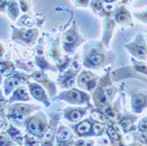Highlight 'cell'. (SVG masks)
I'll list each match as a JSON object with an SVG mask.
<instances>
[{
  "label": "cell",
  "mask_w": 147,
  "mask_h": 146,
  "mask_svg": "<svg viewBox=\"0 0 147 146\" xmlns=\"http://www.w3.org/2000/svg\"><path fill=\"white\" fill-rule=\"evenodd\" d=\"M90 129H91L90 123L87 122H82V123L78 127V133L82 135V134H85V133H86V132H88Z\"/></svg>",
  "instance_id": "1"
},
{
  "label": "cell",
  "mask_w": 147,
  "mask_h": 146,
  "mask_svg": "<svg viewBox=\"0 0 147 146\" xmlns=\"http://www.w3.org/2000/svg\"><path fill=\"white\" fill-rule=\"evenodd\" d=\"M69 137H70L69 131L66 129H62L61 130L59 131V133H58L57 139L59 141H65L69 138Z\"/></svg>",
  "instance_id": "2"
},
{
  "label": "cell",
  "mask_w": 147,
  "mask_h": 146,
  "mask_svg": "<svg viewBox=\"0 0 147 146\" xmlns=\"http://www.w3.org/2000/svg\"><path fill=\"white\" fill-rule=\"evenodd\" d=\"M68 96H69L70 99H71V101H73V102H78V101L81 100V96H80V94L78 93V92H76V91H71V92H70L69 93H68Z\"/></svg>",
  "instance_id": "3"
},
{
  "label": "cell",
  "mask_w": 147,
  "mask_h": 146,
  "mask_svg": "<svg viewBox=\"0 0 147 146\" xmlns=\"http://www.w3.org/2000/svg\"><path fill=\"white\" fill-rule=\"evenodd\" d=\"M28 129H29L32 132L37 133V132L40 131V125L37 122H35V121H31V122L28 123Z\"/></svg>",
  "instance_id": "4"
},
{
  "label": "cell",
  "mask_w": 147,
  "mask_h": 146,
  "mask_svg": "<svg viewBox=\"0 0 147 146\" xmlns=\"http://www.w3.org/2000/svg\"><path fill=\"white\" fill-rule=\"evenodd\" d=\"M32 93H33V95L35 98L40 99L41 96H43V91H42V89L40 88V87H35V88H34L32 90Z\"/></svg>",
  "instance_id": "5"
},
{
  "label": "cell",
  "mask_w": 147,
  "mask_h": 146,
  "mask_svg": "<svg viewBox=\"0 0 147 146\" xmlns=\"http://www.w3.org/2000/svg\"><path fill=\"white\" fill-rule=\"evenodd\" d=\"M89 61L92 63L93 64H100V62L101 61V56L99 55H93L90 57Z\"/></svg>",
  "instance_id": "6"
},
{
  "label": "cell",
  "mask_w": 147,
  "mask_h": 146,
  "mask_svg": "<svg viewBox=\"0 0 147 146\" xmlns=\"http://www.w3.org/2000/svg\"><path fill=\"white\" fill-rule=\"evenodd\" d=\"M134 104H135V106H136L137 107H141V106L144 104V98L142 97V96H140V95L139 96H137V97L135 98Z\"/></svg>",
  "instance_id": "7"
},
{
  "label": "cell",
  "mask_w": 147,
  "mask_h": 146,
  "mask_svg": "<svg viewBox=\"0 0 147 146\" xmlns=\"http://www.w3.org/2000/svg\"><path fill=\"white\" fill-rule=\"evenodd\" d=\"M17 84H19V80H18V79L11 78L6 82V87H10V88H11V87L17 85Z\"/></svg>",
  "instance_id": "8"
},
{
  "label": "cell",
  "mask_w": 147,
  "mask_h": 146,
  "mask_svg": "<svg viewBox=\"0 0 147 146\" xmlns=\"http://www.w3.org/2000/svg\"><path fill=\"white\" fill-rule=\"evenodd\" d=\"M70 117H71V120L78 121V119L81 117V114H80V112H78V111H73V112H71V114H70Z\"/></svg>",
  "instance_id": "9"
},
{
  "label": "cell",
  "mask_w": 147,
  "mask_h": 146,
  "mask_svg": "<svg viewBox=\"0 0 147 146\" xmlns=\"http://www.w3.org/2000/svg\"><path fill=\"white\" fill-rule=\"evenodd\" d=\"M108 134H109L110 137H111L113 141H116L118 139V136H117V134H116V132L113 129H111V128L108 129Z\"/></svg>",
  "instance_id": "10"
},
{
  "label": "cell",
  "mask_w": 147,
  "mask_h": 146,
  "mask_svg": "<svg viewBox=\"0 0 147 146\" xmlns=\"http://www.w3.org/2000/svg\"><path fill=\"white\" fill-rule=\"evenodd\" d=\"M17 96H19L20 99H27V95L24 89H19L17 91Z\"/></svg>",
  "instance_id": "11"
},
{
  "label": "cell",
  "mask_w": 147,
  "mask_h": 146,
  "mask_svg": "<svg viewBox=\"0 0 147 146\" xmlns=\"http://www.w3.org/2000/svg\"><path fill=\"white\" fill-rule=\"evenodd\" d=\"M22 37L24 38L25 40H30L33 36V33L31 31H25V32L22 33Z\"/></svg>",
  "instance_id": "12"
},
{
  "label": "cell",
  "mask_w": 147,
  "mask_h": 146,
  "mask_svg": "<svg viewBox=\"0 0 147 146\" xmlns=\"http://www.w3.org/2000/svg\"><path fill=\"white\" fill-rule=\"evenodd\" d=\"M74 41H75V38L73 37L71 34H67L64 39V41L67 43V44H71V43L74 42Z\"/></svg>",
  "instance_id": "13"
},
{
  "label": "cell",
  "mask_w": 147,
  "mask_h": 146,
  "mask_svg": "<svg viewBox=\"0 0 147 146\" xmlns=\"http://www.w3.org/2000/svg\"><path fill=\"white\" fill-rule=\"evenodd\" d=\"M11 117L14 119H17V120H23L24 116L21 114H18V113H14V114H11Z\"/></svg>",
  "instance_id": "14"
},
{
  "label": "cell",
  "mask_w": 147,
  "mask_h": 146,
  "mask_svg": "<svg viewBox=\"0 0 147 146\" xmlns=\"http://www.w3.org/2000/svg\"><path fill=\"white\" fill-rule=\"evenodd\" d=\"M139 128L141 130H147V122H141L139 125Z\"/></svg>",
  "instance_id": "15"
},
{
  "label": "cell",
  "mask_w": 147,
  "mask_h": 146,
  "mask_svg": "<svg viewBox=\"0 0 147 146\" xmlns=\"http://www.w3.org/2000/svg\"><path fill=\"white\" fill-rule=\"evenodd\" d=\"M123 126L124 127L125 129H129L130 127V121H124V122H123Z\"/></svg>",
  "instance_id": "16"
},
{
  "label": "cell",
  "mask_w": 147,
  "mask_h": 146,
  "mask_svg": "<svg viewBox=\"0 0 147 146\" xmlns=\"http://www.w3.org/2000/svg\"><path fill=\"white\" fill-rule=\"evenodd\" d=\"M88 77H86V75H84V76H82V77H80V82L82 83V84H86V82H88Z\"/></svg>",
  "instance_id": "17"
},
{
  "label": "cell",
  "mask_w": 147,
  "mask_h": 146,
  "mask_svg": "<svg viewBox=\"0 0 147 146\" xmlns=\"http://www.w3.org/2000/svg\"><path fill=\"white\" fill-rule=\"evenodd\" d=\"M10 9H11V12H13L14 14L15 13H17V5H16V4H11Z\"/></svg>",
  "instance_id": "18"
},
{
  "label": "cell",
  "mask_w": 147,
  "mask_h": 146,
  "mask_svg": "<svg viewBox=\"0 0 147 146\" xmlns=\"http://www.w3.org/2000/svg\"><path fill=\"white\" fill-rule=\"evenodd\" d=\"M145 49H140V48H138V49H137V54L138 55V56H143V55H145Z\"/></svg>",
  "instance_id": "19"
},
{
  "label": "cell",
  "mask_w": 147,
  "mask_h": 146,
  "mask_svg": "<svg viewBox=\"0 0 147 146\" xmlns=\"http://www.w3.org/2000/svg\"><path fill=\"white\" fill-rule=\"evenodd\" d=\"M117 19L119 21H123L125 19H126V15H125V14H120V15L118 16Z\"/></svg>",
  "instance_id": "20"
},
{
  "label": "cell",
  "mask_w": 147,
  "mask_h": 146,
  "mask_svg": "<svg viewBox=\"0 0 147 146\" xmlns=\"http://www.w3.org/2000/svg\"><path fill=\"white\" fill-rule=\"evenodd\" d=\"M34 75V77H35V78H40V77H41V72H35Z\"/></svg>",
  "instance_id": "21"
},
{
  "label": "cell",
  "mask_w": 147,
  "mask_h": 146,
  "mask_svg": "<svg viewBox=\"0 0 147 146\" xmlns=\"http://www.w3.org/2000/svg\"><path fill=\"white\" fill-rule=\"evenodd\" d=\"M5 145V142H4V137H1V146H4Z\"/></svg>",
  "instance_id": "22"
},
{
  "label": "cell",
  "mask_w": 147,
  "mask_h": 146,
  "mask_svg": "<svg viewBox=\"0 0 147 146\" xmlns=\"http://www.w3.org/2000/svg\"><path fill=\"white\" fill-rule=\"evenodd\" d=\"M106 1H108V2H110V1H112V0H106Z\"/></svg>",
  "instance_id": "23"
}]
</instances>
